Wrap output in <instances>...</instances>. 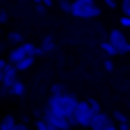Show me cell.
<instances>
[{
	"mask_svg": "<svg viewBox=\"0 0 130 130\" xmlns=\"http://www.w3.org/2000/svg\"><path fill=\"white\" fill-rule=\"evenodd\" d=\"M50 94H53V96H62V94H69V91H66V87H64L62 82H55V85L50 87Z\"/></svg>",
	"mask_w": 130,
	"mask_h": 130,
	"instance_id": "obj_15",
	"label": "cell"
},
{
	"mask_svg": "<svg viewBox=\"0 0 130 130\" xmlns=\"http://www.w3.org/2000/svg\"><path fill=\"white\" fill-rule=\"evenodd\" d=\"M25 39H23V34L21 32H9L7 34V43H14V46H18V43H23Z\"/></svg>",
	"mask_w": 130,
	"mask_h": 130,
	"instance_id": "obj_14",
	"label": "cell"
},
{
	"mask_svg": "<svg viewBox=\"0 0 130 130\" xmlns=\"http://www.w3.org/2000/svg\"><path fill=\"white\" fill-rule=\"evenodd\" d=\"M57 7H59L62 11H66V14H71V11H73V2H69V0H59V2H57Z\"/></svg>",
	"mask_w": 130,
	"mask_h": 130,
	"instance_id": "obj_16",
	"label": "cell"
},
{
	"mask_svg": "<svg viewBox=\"0 0 130 130\" xmlns=\"http://www.w3.org/2000/svg\"><path fill=\"white\" fill-rule=\"evenodd\" d=\"M16 75H18V66L9 62V64H7V69H5V78H2V85H0V87H2V89H0V98H5V96L9 94L11 85H14L16 80H18Z\"/></svg>",
	"mask_w": 130,
	"mask_h": 130,
	"instance_id": "obj_7",
	"label": "cell"
},
{
	"mask_svg": "<svg viewBox=\"0 0 130 130\" xmlns=\"http://www.w3.org/2000/svg\"><path fill=\"white\" fill-rule=\"evenodd\" d=\"M89 101H91V105H94V110H96V112H101V105H98V103H96L94 98H89Z\"/></svg>",
	"mask_w": 130,
	"mask_h": 130,
	"instance_id": "obj_23",
	"label": "cell"
},
{
	"mask_svg": "<svg viewBox=\"0 0 130 130\" xmlns=\"http://www.w3.org/2000/svg\"><path fill=\"white\" fill-rule=\"evenodd\" d=\"M119 23H121V27H130V16H128V14H123V16L119 18Z\"/></svg>",
	"mask_w": 130,
	"mask_h": 130,
	"instance_id": "obj_20",
	"label": "cell"
},
{
	"mask_svg": "<svg viewBox=\"0 0 130 130\" xmlns=\"http://www.w3.org/2000/svg\"><path fill=\"white\" fill-rule=\"evenodd\" d=\"M34 128H37V130H50V126H48V121H46V119L41 117V119H39V121L34 123Z\"/></svg>",
	"mask_w": 130,
	"mask_h": 130,
	"instance_id": "obj_17",
	"label": "cell"
},
{
	"mask_svg": "<svg viewBox=\"0 0 130 130\" xmlns=\"http://www.w3.org/2000/svg\"><path fill=\"white\" fill-rule=\"evenodd\" d=\"M103 66H105V71H114V64H112V59H105V62H103Z\"/></svg>",
	"mask_w": 130,
	"mask_h": 130,
	"instance_id": "obj_22",
	"label": "cell"
},
{
	"mask_svg": "<svg viewBox=\"0 0 130 130\" xmlns=\"http://www.w3.org/2000/svg\"><path fill=\"white\" fill-rule=\"evenodd\" d=\"M7 21H9V14H7V9L2 7V9H0V25H5Z\"/></svg>",
	"mask_w": 130,
	"mask_h": 130,
	"instance_id": "obj_19",
	"label": "cell"
},
{
	"mask_svg": "<svg viewBox=\"0 0 130 130\" xmlns=\"http://www.w3.org/2000/svg\"><path fill=\"white\" fill-rule=\"evenodd\" d=\"M27 55H39V48H37L34 43H30V41H23V43L14 46V48L9 50L7 59H9L11 64H18V62H21V59H25Z\"/></svg>",
	"mask_w": 130,
	"mask_h": 130,
	"instance_id": "obj_5",
	"label": "cell"
},
{
	"mask_svg": "<svg viewBox=\"0 0 130 130\" xmlns=\"http://www.w3.org/2000/svg\"><path fill=\"white\" fill-rule=\"evenodd\" d=\"M14 128H16V121H14L11 114H7V117L0 121V130H14Z\"/></svg>",
	"mask_w": 130,
	"mask_h": 130,
	"instance_id": "obj_13",
	"label": "cell"
},
{
	"mask_svg": "<svg viewBox=\"0 0 130 130\" xmlns=\"http://www.w3.org/2000/svg\"><path fill=\"white\" fill-rule=\"evenodd\" d=\"M89 128H94V130H114L117 128V121H114L110 114L96 112L94 119H91V123H89Z\"/></svg>",
	"mask_w": 130,
	"mask_h": 130,
	"instance_id": "obj_8",
	"label": "cell"
},
{
	"mask_svg": "<svg viewBox=\"0 0 130 130\" xmlns=\"http://www.w3.org/2000/svg\"><path fill=\"white\" fill-rule=\"evenodd\" d=\"M94 114H96V110H94L91 101H80L75 107V114H73V123L75 126H89Z\"/></svg>",
	"mask_w": 130,
	"mask_h": 130,
	"instance_id": "obj_4",
	"label": "cell"
},
{
	"mask_svg": "<svg viewBox=\"0 0 130 130\" xmlns=\"http://www.w3.org/2000/svg\"><path fill=\"white\" fill-rule=\"evenodd\" d=\"M107 39L114 43V48H117V53L119 55H128L130 53V41L126 39V34H123V30H119V27H114V30H110V34H107Z\"/></svg>",
	"mask_w": 130,
	"mask_h": 130,
	"instance_id": "obj_6",
	"label": "cell"
},
{
	"mask_svg": "<svg viewBox=\"0 0 130 130\" xmlns=\"http://www.w3.org/2000/svg\"><path fill=\"white\" fill-rule=\"evenodd\" d=\"M43 119L48 121L50 130H69V128H73V126H75L71 119H66V117L57 114V112H55L53 107H48V105H46V110H43Z\"/></svg>",
	"mask_w": 130,
	"mask_h": 130,
	"instance_id": "obj_3",
	"label": "cell"
},
{
	"mask_svg": "<svg viewBox=\"0 0 130 130\" xmlns=\"http://www.w3.org/2000/svg\"><path fill=\"white\" fill-rule=\"evenodd\" d=\"M2 2H5V0H0V5H2Z\"/></svg>",
	"mask_w": 130,
	"mask_h": 130,
	"instance_id": "obj_29",
	"label": "cell"
},
{
	"mask_svg": "<svg viewBox=\"0 0 130 130\" xmlns=\"http://www.w3.org/2000/svg\"><path fill=\"white\" fill-rule=\"evenodd\" d=\"M25 91H27V87H25L21 80H16V82L11 85V89H9V96H18V98H21V96H25Z\"/></svg>",
	"mask_w": 130,
	"mask_h": 130,
	"instance_id": "obj_9",
	"label": "cell"
},
{
	"mask_svg": "<svg viewBox=\"0 0 130 130\" xmlns=\"http://www.w3.org/2000/svg\"><path fill=\"white\" fill-rule=\"evenodd\" d=\"M2 78H5V71L0 69V85H2Z\"/></svg>",
	"mask_w": 130,
	"mask_h": 130,
	"instance_id": "obj_26",
	"label": "cell"
},
{
	"mask_svg": "<svg viewBox=\"0 0 130 130\" xmlns=\"http://www.w3.org/2000/svg\"><path fill=\"white\" fill-rule=\"evenodd\" d=\"M78 98L73 96V94H62V96H48V107H53L57 114H62V117H66V119H71L73 121V114H75V107H78Z\"/></svg>",
	"mask_w": 130,
	"mask_h": 130,
	"instance_id": "obj_1",
	"label": "cell"
},
{
	"mask_svg": "<svg viewBox=\"0 0 130 130\" xmlns=\"http://www.w3.org/2000/svg\"><path fill=\"white\" fill-rule=\"evenodd\" d=\"M41 2H43L46 7H50V5H53V2H57V0H41Z\"/></svg>",
	"mask_w": 130,
	"mask_h": 130,
	"instance_id": "obj_25",
	"label": "cell"
},
{
	"mask_svg": "<svg viewBox=\"0 0 130 130\" xmlns=\"http://www.w3.org/2000/svg\"><path fill=\"white\" fill-rule=\"evenodd\" d=\"M114 119H117L119 123H128V117H126L123 112H114Z\"/></svg>",
	"mask_w": 130,
	"mask_h": 130,
	"instance_id": "obj_18",
	"label": "cell"
},
{
	"mask_svg": "<svg viewBox=\"0 0 130 130\" xmlns=\"http://www.w3.org/2000/svg\"><path fill=\"white\" fill-rule=\"evenodd\" d=\"M34 59H37V55H27L25 59H21V62L16 64V66H18V71H27V69L34 64Z\"/></svg>",
	"mask_w": 130,
	"mask_h": 130,
	"instance_id": "obj_12",
	"label": "cell"
},
{
	"mask_svg": "<svg viewBox=\"0 0 130 130\" xmlns=\"http://www.w3.org/2000/svg\"><path fill=\"white\" fill-rule=\"evenodd\" d=\"M53 48H55V39H53V37H46L43 43L39 46V55H46V53H50Z\"/></svg>",
	"mask_w": 130,
	"mask_h": 130,
	"instance_id": "obj_10",
	"label": "cell"
},
{
	"mask_svg": "<svg viewBox=\"0 0 130 130\" xmlns=\"http://www.w3.org/2000/svg\"><path fill=\"white\" fill-rule=\"evenodd\" d=\"M101 50H105L110 57H114V55H119L117 53V48H114V43L110 41V39H105V41H101Z\"/></svg>",
	"mask_w": 130,
	"mask_h": 130,
	"instance_id": "obj_11",
	"label": "cell"
},
{
	"mask_svg": "<svg viewBox=\"0 0 130 130\" xmlns=\"http://www.w3.org/2000/svg\"><path fill=\"white\" fill-rule=\"evenodd\" d=\"M71 16L75 18H96L101 16V7L96 2H85V0H73V11Z\"/></svg>",
	"mask_w": 130,
	"mask_h": 130,
	"instance_id": "obj_2",
	"label": "cell"
},
{
	"mask_svg": "<svg viewBox=\"0 0 130 130\" xmlns=\"http://www.w3.org/2000/svg\"><path fill=\"white\" fill-rule=\"evenodd\" d=\"M57 2H59V0H57Z\"/></svg>",
	"mask_w": 130,
	"mask_h": 130,
	"instance_id": "obj_31",
	"label": "cell"
},
{
	"mask_svg": "<svg viewBox=\"0 0 130 130\" xmlns=\"http://www.w3.org/2000/svg\"><path fill=\"white\" fill-rule=\"evenodd\" d=\"M32 2H34V5H39V2H41V0H32Z\"/></svg>",
	"mask_w": 130,
	"mask_h": 130,
	"instance_id": "obj_27",
	"label": "cell"
},
{
	"mask_svg": "<svg viewBox=\"0 0 130 130\" xmlns=\"http://www.w3.org/2000/svg\"><path fill=\"white\" fill-rule=\"evenodd\" d=\"M121 9H123V14L130 16V0H123V2H121Z\"/></svg>",
	"mask_w": 130,
	"mask_h": 130,
	"instance_id": "obj_21",
	"label": "cell"
},
{
	"mask_svg": "<svg viewBox=\"0 0 130 130\" xmlns=\"http://www.w3.org/2000/svg\"><path fill=\"white\" fill-rule=\"evenodd\" d=\"M21 2H27V0H21Z\"/></svg>",
	"mask_w": 130,
	"mask_h": 130,
	"instance_id": "obj_30",
	"label": "cell"
},
{
	"mask_svg": "<svg viewBox=\"0 0 130 130\" xmlns=\"http://www.w3.org/2000/svg\"><path fill=\"white\" fill-rule=\"evenodd\" d=\"M103 2H105V5H107V7H112V9H114V7H117V2H114V0H103Z\"/></svg>",
	"mask_w": 130,
	"mask_h": 130,
	"instance_id": "obj_24",
	"label": "cell"
},
{
	"mask_svg": "<svg viewBox=\"0 0 130 130\" xmlns=\"http://www.w3.org/2000/svg\"><path fill=\"white\" fill-rule=\"evenodd\" d=\"M85 2H96V0H85Z\"/></svg>",
	"mask_w": 130,
	"mask_h": 130,
	"instance_id": "obj_28",
	"label": "cell"
}]
</instances>
